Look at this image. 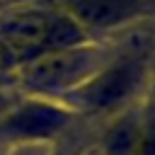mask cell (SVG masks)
Returning <instances> with one entry per match:
<instances>
[{
    "instance_id": "obj_1",
    "label": "cell",
    "mask_w": 155,
    "mask_h": 155,
    "mask_svg": "<svg viewBox=\"0 0 155 155\" xmlns=\"http://www.w3.org/2000/svg\"><path fill=\"white\" fill-rule=\"evenodd\" d=\"M90 31L82 29L61 7H27L0 22V44L12 53L15 63L36 56L85 46Z\"/></svg>"
},
{
    "instance_id": "obj_2",
    "label": "cell",
    "mask_w": 155,
    "mask_h": 155,
    "mask_svg": "<svg viewBox=\"0 0 155 155\" xmlns=\"http://www.w3.org/2000/svg\"><path fill=\"white\" fill-rule=\"evenodd\" d=\"M99 70V56L87 44L63 51H51L44 56H36L27 63H19V73L24 85L39 92L51 90H70L75 85H82L87 78H92Z\"/></svg>"
},
{
    "instance_id": "obj_3",
    "label": "cell",
    "mask_w": 155,
    "mask_h": 155,
    "mask_svg": "<svg viewBox=\"0 0 155 155\" xmlns=\"http://www.w3.org/2000/svg\"><path fill=\"white\" fill-rule=\"evenodd\" d=\"M143 68L136 61H119L99 68L78 87V99L87 109H114L124 104L140 85Z\"/></svg>"
},
{
    "instance_id": "obj_4",
    "label": "cell",
    "mask_w": 155,
    "mask_h": 155,
    "mask_svg": "<svg viewBox=\"0 0 155 155\" xmlns=\"http://www.w3.org/2000/svg\"><path fill=\"white\" fill-rule=\"evenodd\" d=\"M82 29H111L140 15V0H63L58 5Z\"/></svg>"
},
{
    "instance_id": "obj_5",
    "label": "cell",
    "mask_w": 155,
    "mask_h": 155,
    "mask_svg": "<svg viewBox=\"0 0 155 155\" xmlns=\"http://www.w3.org/2000/svg\"><path fill=\"white\" fill-rule=\"evenodd\" d=\"M2 116V128L17 138H46L68 121V114L48 102H24L17 109H7Z\"/></svg>"
},
{
    "instance_id": "obj_6",
    "label": "cell",
    "mask_w": 155,
    "mask_h": 155,
    "mask_svg": "<svg viewBox=\"0 0 155 155\" xmlns=\"http://www.w3.org/2000/svg\"><path fill=\"white\" fill-rule=\"evenodd\" d=\"M138 136H140V126L138 121L128 114L124 119H119L104 138V153L107 155H133L136 145H138Z\"/></svg>"
},
{
    "instance_id": "obj_7",
    "label": "cell",
    "mask_w": 155,
    "mask_h": 155,
    "mask_svg": "<svg viewBox=\"0 0 155 155\" xmlns=\"http://www.w3.org/2000/svg\"><path fill=\"white\" fill-rule=\"evenodd\" d=\"M133 155H155V119L140 126V136H138V145Z\"/></svg>"
},
{
    "instance_id": "obj_8",
    "label": "cell",
    "mask_w": 155,
    "mask_h": 155,
    "mask_svg": "<svg viewBox=\"0 0 155 155\" xmlns=\"http://www.w3.org/2000/svg\"><path fill=\"white\" fill-rule=\"evenodd\" d=\"M12 65H17V63H15V58H12V53L0 44V73H2V70H7V68H12Z\"/></svg>"
},
{
    "instance_id": "obj_9",
    "label": "cell",
    "mask_w": 155,
    "mask_h": 155,
    "mask_svg": "<svg viewBox=\"0 0 155 155\" xmlns=\"http://www.w3.org/2000/svg\"><path fill=\"white\" fill-rule=\"evenodd\" d=\"M5 111H7V97H5V94H0V116H2Z\"/></svg>"
}]
</instances>
